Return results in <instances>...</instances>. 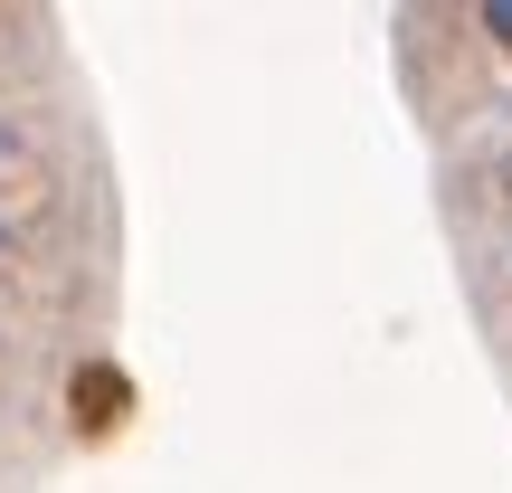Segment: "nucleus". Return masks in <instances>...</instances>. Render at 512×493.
<instances>
[{
	"mask_svg": "<svg viewBox=\"0 0 512 493\" xmlns=\"http://www.w3.org/2000/svg\"><path fill=\"white\" fill-rule=\"evenodd\" d=\"M133 418L124 162L76 29L0 0V493H57Z\"/></svg>",
	"mask_w": 512,
	"mask_h": 493,
	"instance_id": "1",
	"label": "nucleus"
}]
</instances>
